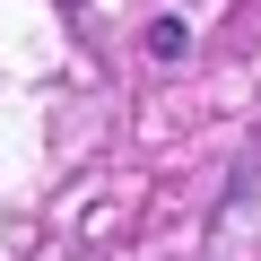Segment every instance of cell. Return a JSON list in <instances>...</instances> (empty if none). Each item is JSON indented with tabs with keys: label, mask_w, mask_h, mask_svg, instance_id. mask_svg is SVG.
I'll return each mask as SVG.
<instances>
[]
</instances>
